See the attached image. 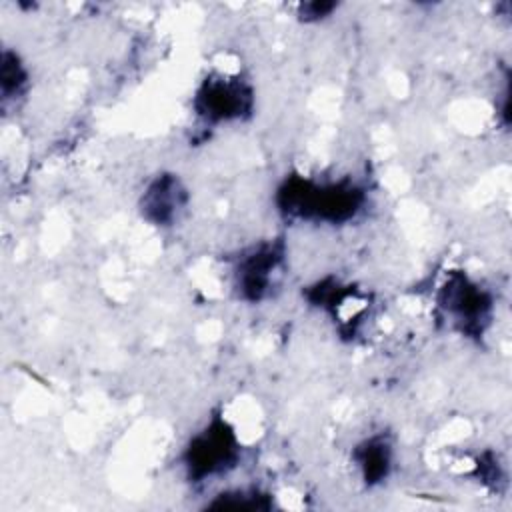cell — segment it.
I'll return each mask as SVG.
<instances>
[{
	"instance_id": "cell-1",
	"label": "cell",
	"mask_w": 512,
	"mask_h": 512,
	"mask_svg": "<svg viewBox=\"0 0 512 512\" xmlns=\"http://www.w3.org/2000/svg\"><path fill=\"white\" fill-rule=\"evenodd\" d=\"M248 96H244V88L232 82H210L200 96L202 114L214 120H228L244 110Z\"/></svg>"
}]
</instances>
